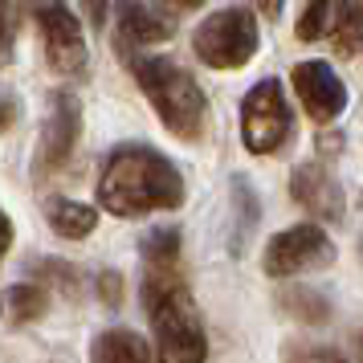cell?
I'll use <instances>...</instances> for the list:
<instances>
[{
	"mask_svg": "<svg viewBox=\"0 0 363 363\" xmlns=\"http://www.w3.org/2000/svg\"><path fill=\"white\" fill-rule=\"evenodd\" d=\"M286 363H347L335 347H318V343H290L286 347Z\"/></svg>",
	"mask_w": 363,
	"mask_h": 363,
	"instance_id": "d6986e66",
	"label": "cell"
},
{
	"mask_svg": "<svg viewBox=\"0 0 363 363\" xmlns=\"http://www.w3.org/2000/svg\"><path fill=\"white\" fill-rule=\"evenodd\" d=\"M290 196L318 220H339L343 216V188L323 164H298L290 176Z\"/></svg>",
	"mask_w": 363,
	"mask_h": 363,
	"instance_id": "7c38bea8",
	"label": "cell"
},
{
	"mask_svg": "<svg viewBox=\"0 0 363 363\" xmlns=\"http://www.w3.org/2000/svg\"><path fill=\"white\" fill-rule=\"evenodd\" d=\"M99 298H102V302H111V306H118V302H123V278H118L115 269L99 274Z\"/></svg>",
	"mask_w": 363,
	"mask_h": 363,
	"instance_id": "44dd1931",
	"label": "cell"
},
{
	"mask_svg": "<svg viewBox=\"0 0 363 363\" xmlns=\"http://www.w3.org/2000/svg\"><path fill=\"white\" fill-rule=\"evenodd\" d=\"M176 37V13L155 9L147 0H118L115 4V41L118 53H131L139 45H160Z\"/></svg>",
	"mask_w": 363,
	"mask_h": 363,
	"instance_id": "8fae6325",
	"label": "cell"
},
{
	"mask_svg": "<svg viewBox=\"0 0 363 363\" xmlns=\"http://www.w3.org/2000/svg\"><path fill=\"white\" fill-rule=\"evenodd\" d=\"M278 306L290 314V318L306 323V327H318V323L330 318V298L323 294V290H314V286H290V290H281Z\"/></svg>",
	"mask_w": 363,
	"mask_h": 363,
	"instance_id": "2e32d148",
	"label": "cell"
},
{
	"mask_svg": "<svg viewBox=\"0 0 363 363\" xmlns=\"http://www.w3.org/2000/svg\"><path fill=\"white\" fill-rule=\"evenodd\" d=\"M82 13L94 29H106V0H82Z\"/></svg>",
	"mask_w": 363,
	"mask_h": 363,
	"instance_id": "7402d4cb",
	"label": "cell"
},
{
	"mask_svg": "<svg viewBox=\"0 0 363 363\" xmlns=\"http://www.w3.org/2000/svg\"><path fill=\"white\" fill-rule=\"evenodd\" d=\"M167 4H172V9H200L204 0H167Z\"/></svg>",
	"mask_w": 363,
	"mask_h": 363,
	"instance_id": "484cf974",
	"label": "cell"
},
{
	"mask_svg": "<svg viewBox=\"0 0 363 363\" xmlns=\"http://www.w3.org/2000/svg\"><path fill=\"white\" fill-rule=\"evenodd\" d=\"M90 363H151V347L131 327H111L90 343Z\"/></svg>",
	"mask_w": 363,
	"mask_h": 363,
	"instance_id": "4fadbf2b",
	"label": "cell"
},
{
	"mask_svg": "<svg viewBox=\"0 0 363 363\" xmlns=\"http://www.w3.org/2000/svg\"><path fill=\"white\" fill-rule=\"evenodd\" d=\"M143 311L155 330V355L160 363H204L208 339L200 323L196 298L180 274V262L172 265H147L143 274Z\"/></svg>",
	"mask_w": 363,
	"mask_h": 363,
	"instance_id": "7a4b0ae2",
	"label": "cell"
},
{
	"mask_svg": "<svg viewBox=\"0 0 363 363\" xmlns=\"http://www.w3.org/2000/svg\"><path fill=\"white\" fill-rule=\"evenodd\" d=\"M298 41H330V50L363 53V0H311L294 25Z\"/></svg>",
	"mask_w": 363,
	"mask_h": 363,
	"instance_id": "ba28073f",
	"label": "cell"
},
{
	"mask_svg": "<svg viewBox=\"0 0 363 363\" xmlns=\"http://www.w3.org/2000/svg\"><path fill=\"white\" fill-rule=\"evenodd\" d=\"M45 216H50V225L57 237H69V241H78V237H90V233L99 229V208H90L82 200H66L57 196L45 204Z\"/></svg>",
	"mask_w": 363,
	"mask_h": 363,
	"instance_id": "9a60e30c",
	"label": "cell"
},
{
	"mask_svg": "<svg viewBox=\"0 0 363 363\" xmlns=\"http://www.w3.org/2000/svg\"><path fill=\"white\" fill-rule=\"evenodd\" d=\"M25 9H29L41 41H45L50 66L57 74H82L86 62H90V50H86V37L74 9L66 0H25Z\"/></svg>",
	"mask_w": 363,
	"mask_h": 363,
	"instance_id": "8992f818",
	"label": "cell"
},
{
	"mask_svg": "<svg viewBox=\"0 0 363 363\" xmlns=\"http://www.w3.org/2000/svg\"><path fill=\"white\" fill-rule=\"evenodd\" d=\"M37 269H41V278L45 281L62 286V294H78V274H74L66 262H41Z\"/></svg>",
	"mask_w": 363,
	"mask_h": 363,
	"instance_id": "ffe728a7",
	"label": "cell"
},
{
	"mask_svg": "<svg viewBox=\"0 0 363 363\" xmlns=\"http://www.w3.org/2000/svg\"><path fill=\"white\" fill-rule=\"evenodd\" d=\"M184 204V176L164 151L147 143H123L102 160L99 208L111 216H147Z\"/></svg>",
	"mask_w": 363,
	"mask_h": 363,
	"instance_id": "6da1fadb",
	"label": "cell"
},
{
	"mask_svg": "<svg viewBox=\"0 0 363 363\" xmlns=\"http://www.w3.org/2000/svg\"><path fill=\"white\" fill-rule=\"evenodd\" d=\"M135 74V86L147 94L151 111L160 115L167 131L184 143H200L208 131V94L200 82L172 57H151V53H123Z\"/></svg>",
	"mask_w": 363,
	"mask_h": 363,
	"instance_id": "3957f363",
	"label": "cell"
},
{
	"mask_svg": "<svg viewBox=\"0 0 363 363\" xmlns=\"http://www.w3.org/2000/svg\"><path fill=\"white\" fill-rule=\"evenodd\" d=\"M13 50H17V9L13 0H0V66L13 62Z\"/></svg>",
	"mask_w": 363,
	"mask_h": 363,
	"instance_id": "ac0fdd59",
	"label": "cell"
},
{
	"mask_svg": "<svg viewBox=\"0 0 363 363\" xmlns=\"http://www.w3.org/2000/svg\"><path fill=\"white\" fill-rule=\"evenodd\" d=\"M13 118H17V111H13V102H9V99H0V131H4V127H9Z\"/></svg>",
	"mask_w": 363,
	"mask_h": 363,
	"instance_id": "cb8c5ba5",
	"label": "cell"
},
{
	"mask_svg": "<svg viewBox=\"0 0 363 363\" xmlns=\"http://www.w3.org/2000/svg\"><path fill=\"white\" fill-rule=\"evenodd\" d=\"M290 82H294L302 111L314 123H330V118H339L347 111V86L330 62H298L290 69Z\"/></svg>",
	"mask_w": 363,
	"mask_h": 363,
	"instance_id": "30bf717a",
	"label": "cell"
},
{
	"mask_svg": "<svg viewBox=\"0 0 363 363\" xmlns=\"http://www.w3.org/2000/svg\"><path fill=\"white\" fill-rule=\"evenodd\" d=\"M294 135V111L278 78H262L241 102V143L253 155H278Z\"/></svg>",
	"mask_w": 363,
	"mask_h": 363,
	"instance_id": "5b68a950",
	"label": "cell"
},
{
	"mask_svg": "<svg viewBox=\"0 0 363 363\" xmlns=\"http://www.w3.org/2000/svg\"><path fill=\"white\" fill-rule=\"evenodd\" d=\"M50 311V294L37 281H17L9 290H0V318L9 327H29Z\"/></svg>",
	"mask_w": 363,
	"mask_h": 363,
	"instance_id": "5bb4252c",
	"label": "cell"
},
{
	"mask_svg": "<svg viewBox=\"0 0 363 363\" xmlns=\"http://www.w3.org/2000/svg\"><path fill=\"white\" fill-rule=\"evenodd\" d=\"M78 131H82V111L74 99L53 102V115L41 123L37 131V151H33V176L37 180H50L53 172H62L66 160L74 155V143H78Z\"/></svg>",
	"mask_w": 363,
	"mask_h": 363,
	"instance_id": "9c48e42d",
	"label": "cell"
},
{
	"mask_svg": "<svg viewBox=\"0 0 363 363\" xmlns=\"http://www.w3.org/2000/svg\"><path fill=\"white\" fill-rule=\"evenodd\" d=\"M13 249V220H9V213L0 208V262H4V253Z\"/></svg>",
	"mask_w": 363,
	"mask_h": 363,
	"instance_id": "603a6c76",
	"label": "cell"
},
{
	"mask_svg": "<svg viewBox=\"0 0 363 363\" xmlns=\"http://www.w3.org/2000/svg\"><path fill=\"white\" fill-rule=\"evenodd\" d=\"M330 262H335V241L327 237V229H318L311 220L274 233V241L262 253V265L269 278H298L311 269H327Z\"/></svg>",
	"mask_w": 363,
	"mask_h": 363,
	"instance_id": "52a82bcc",
	"label": "cell"
},
{
	"mask_svg": "<svg viewBox=\"0 0 363 363\" xmlns=\"http://www.w3.org/2000/svg\"><path fill=\"white\" fill-rule=\"evenodd\" d=\"M257 45H262V33H257V17L249 9H220V13L200 21L192 33V53L208 69L249 66Z\"/></svg>",
	"mask_w": 363,
	"mask_h": 363,
	"instance_id": "277c9868",
	"label": "cell"
},
{
	"mask_svg": "<svg viewBox=\"0 0 363 363\" xmlns=\"http://www.w3.org/2000/svg\"><path fill=\"white\" fill-rule=\"evenodd\" d=\"M262 9H265V17H274V21H278V13H281V0H262Z\"/></svg>",
	"mask_w": 363,
	"mask_h": 363,
	"instance_id": "d4e9b609",
	"label": "cell"
},
{
	"mask_svg": "<svg viewBox=\"0 0 363 363\" xmlns=\"http://www.w3.org/2000/svg\"><path fill=\"white\" fill-rule=\"evenodd\" d=\"M139 257L143 265H172L180 262V229L176 225H160L139 241Z\"/></svg>",
	"mask_w": 363,
	"mask_h": 363,
	"instance_id": "e0dca14e",
	"label": "cell"
}]
</instances>
